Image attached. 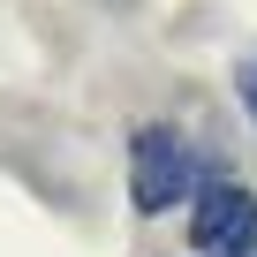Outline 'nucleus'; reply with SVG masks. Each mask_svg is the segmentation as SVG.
Listing matches in <instances>:
<instances>
[{"instance_id": "obj_3", "label": "nucleus", "mask_w": 257, "mask_h": 257, "mask_svg": "<svg viewBox=\"0 0 257 257\" xmlns=\"http://www.w3.org/2000/svg\"><path fill=\"white\" fill-rule=\"evenodd\" d=\"M234 98H242V113L257 121V46H249V53L234 61Z\"/></svg>"}, {"instance_id": "obj_2", "label": "nucleus", "mask_w": 257, "mask_h": 257, "mask_svg": "<svg viewBox=\"0 0 257 257\" xmlns=\"http://www.w3.org/2000/svg\"><path fill=\"white\" fill-rule=\"evenodd\" d=\"M189 249L197 257H257V197L227 174H204L189 197Z\"/></svg>"}, {"instance_id": "obj_1", "label": "nucleus", "mask_w": 257, "mask_h": 257, "mask_svg": "<svg viewBox=\"0 0 257 257\" xmlns=\"http://www.w3.org/2000/svg\"><path fill=\"white\" fill-rule=\"evenodd\" d=\"M197 182H204V174H197V144L182 137L174 121H144L137 137H128V197H137L144 219L189 204Z\"/></svg>"}]
</instances>
